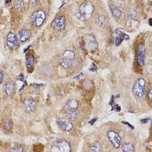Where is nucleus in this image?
Returning a JSON list of instances; mask_svg holds the SVG:
<instances>
[{"label":"nucleus","instance_id":"4468645a","mask_svg":"<svg viewBox=\"0 0 152 152\" xmlns=\"http://www.w3.org/2000/svg\"><path fill=\"white\" fill-rule=\"evenodd\" d=\"M4 92L7 96H12L13 94L15 93V90H16V85L15 83L13 81H9L8 83H6V84L4 85Z\"/></svg>","mask_w":152,"mask_h":152},{"label":"nucleus","instance_id":"c85d7f7f","mask_svg":"<svg viewBox=\"0 0 152 152\" xmlns=\"http://www.w3.org/2000/svg\"><path fill=\"white\" fill-rule=\"evenodd\" d=\"M18 79H19V80H21V81H23V74H21V75L19 76Z\"/></svg>","mask_w":152,"mask_h":152},{"label":"nucleus","instance_id":"dca6fc26","mask_svg":"<svg viewBox=\"0 0 152 152\" xmlns=\"http://www.w3.org/2000/svg\"><path fill=\"white\" fill-rule=\"evenodd\" d=\"M30 37H31L30 31H28L26 29H22L21 31H19V32H18V39L20 40V42H25Z\"/></svg>","mask_w":152,"mask_h":152},{"label":"nucleus","instance_id":"473e14b6","mask_svg":"<svg viewBox=\"0 0 152 152\" xmlns=\"http://www.w3.org/2000/svg\"><path fill=\"white\" fill-rule=\"evenodd\" d=\"M149 21H150V22H149V23H150V25H151V19H150Z\"/></svg>","mask_w":152,"mask_h":152},{"label":"nucleus","instance_id":"2eb2a0df","mask_svg":"<svg viewBox=\"0 0 152 152\" xmlns=\"http://www.w3.org/2000/svg\"><path fill=\"white\" fill-rule=\"evenodd\" d=\"M24 108H25V110L27 112H33L37 108V104L32 99L27 98L24 101Z\"/></svg>","mask_w":152,"mask_h":152},{"label":"nucleus","instance_id":"20e7f679","mask_svg":"<svg viewBox=\"0 0 152 152\" xmlns=\"http://www.w3.org/2000/svg\"><path fill=\"white\" fill-rule=\"evenodd\" d=\"M74 59H75V53L72 50H65L63 54V58L61 60V65L64 68V69H69L74 63Z\"/></svg>","mask_w":152,"mask_h":152},{"label":"nucleus","instance_id":"39448f33","mask_svg":"<svg viewBox=\"0 0 152 152\" xmlns=\"http://www.w3.org/2000/svg\"><path fill=\"white\" fill-rule=\"evenodd\" d=\"M145 80L143 78H138L133 87V93L137 97V98H142L145 95Z\"/></svg>","mask_w":152,"mask_h":152},{"label":"nucleus","instance_id":"f8f14e48","mask_svg":"<svg viewBox=\"0 0 152 152\" xmlns=\"http://www.w3.org/2000/svg\"><path fill=\"white\" fill-rule=\"evenodd\" d=\"M58 125L62 130L66 131V132L70 131L73 128L72 124L67 118H64V117H60V118L58 119Z\"/></svg>","mask_w":152,"mask_h":152},{"label":"nucleus","instance_id":"c756f323","mask_svg":"<svg viewBox=\"0 0 152 152\" xmlns=\"http://www.w3.org/2000/svg\"><path fill=\"white\" fill-rule=\"evenodd\" d=\"M83 73H81L80 75H78V76H77V77H75V79H79V78L81 77V76H83Z\"/></svg>","mask_w":152,"mask_h":152},{"label":"nucleus","instance_id":"9b49d317","mask_svg":"<svg viewBox=\"0 0 152 152\" xmlns=\"http://www.w3.org/2000/svg\"><path fill=\"white\" fill-rule=\"evenodd\" d=\"M137 63L140 66L144 65L145 64V57H146V49L143 45H140L137 49Z\"/></svg>","mask_w":152,"mask_h":152},{"label":"nucleus","instance_id":"a878e982","mask_svg":"<svg viewBox=\"0 0 152 152\" xmlns=\"http://www.w3.org/2000/svg\"><path fill=\"white\" fill-rule=\"evenodd\" d=\"M148 96H149V99H150V100H151V98H152V90H150V91H149Z\"/></svg>","mask_w":152,"mask_h":152},{"label":"nucleus","instance_id":"a211bd4d","mask_svg":"<svg viewBox=\"0 0 152 152\" xmlns=\"http://www.w3.org/2000/svg\"><path fill=\"white\" fill-rule=\"evenodd\" d=\"M96 23H97L99 26H105L106 24L108 23V21H107V18L104 16H99L96 19Z\"/></svg>","mask_w":152,"mask_h":152},{"label":"nucleus","instance_id":"b1692460","mask_svg":"<svg viewBox=\"0 0 152 152\" xmlns=\"http://www.w3.org/2000/svg\"><path fill=\"white\" fill-rule=\"evenodd\" d=\"M3 80H4V74H3L2 71H0V84L2 83Z\"/></svg>","mask_w":152,"mask_h":152},{"label":"nucleus","instance_id":"aec40b11","mask_svg":"<svg viewBox=\"0 0 152 152\" xmlns=\"http://www.w3.org/2000/svg\"><path fill=\"white\" fill-rule=\"evenodd\" d=\"M91 151L92 152H101L103 151V148L98 142H95L91 147Z\"/></svg>","mask_w":152,"mask_h":152},{"label":"nucleus","instance_id":"5701e85b","mask_svg":"<svg viewBox=\"0 0 152 152\" xmlns=\"http://www.w3.org/2000/svg\"><path fill=\"white\" fill-rule=\"evenodd\" d=\"M9 151L11 152H21L23 151V149L21 147V146H14L13 148H12Z\"/></svg>","mask_w":152,"mask_h":152},{"label":"nucleus","instance_id":"f03ea898","mask_svg":"<svg viewBox=\"0 0 152 152\" xmlns=\"http://www.w3.org/2000/svg\"><path fill=\"white\" fill-rule=\"evenodd\" d=\"M77 108H78V103L75 99H70L66 102L64 105V110L68 117L74 119L77 116Z\"/></svg>","mask_w":152,"mask_h":152},{"label":"nucleus","instance_id":"6ab92c4d","mask_svg":"<svg viewBox=\"0 0 152 152\" xmlns=\"http://www.w3.org/2000/svg\"><path fill=\"white\" fill-rule=\"evenodd\" d=\"M123 151L133 152L135 151V148L132 143H124L123 145Z\"/></svg>","mask_w":152,"mask_h":152},{"label":"nucleus","instance_id":"393cba45","mask_svg":"<svg viewBox=\"0 0 152 152\" xmlns=\"http://www.w3.org/2000/svg\"><path fill=\"white\" fill-rule=\"evenodd\" d=\"M122 123H123V124H127V125H128V126H129V128H131V129H134V127H133V126H132V125H131V124H129V123H127V122H124V121H123V122H122Z\"/></svg>","mask_w":152,"mask_h":152},{"label":"nucleus","instance_id":"2f4dec72","mask_svg":"<svg viewBox=\"0 0 152 152\" xmlns=\"http://www.w3.org/2000/svg\"><path fill=\"white\" fill-rule=\"evenodd\" d=\"M11 0H5V4H9Z\"/></svg>","mask_w":152,"mask_h":152},{"label":"nucleus","instance_id":"f3484780","mask_svg":"<svg viewBox=\"0 0 152 152\" xmlns=\"http://www.w3.org/2000/svg\"><path fill=\"white\" fill-rule=\"evenodd\" d=\"M110 12L112 13V16L116 18V19H119L122 16V12L121 10L118 8V7H116L114 5H110Z\"/></svg>","mask_w":152,"mask_h":152},{"label":"nucleus","instance_id":"cd10ccee","mask_svg":"<svg viewBox=\"0 0 152 152\" xmlns=\"http://www.w3.org/2000/svg\"><path fill=\"white\" fill-rule=\"evenodd\" d=\"M149 121V118H146V119H142L141 120V123L142 124H145V123H147Z\"/></svg>","mask_w":152,"mask_h":152},{"label":"nucleus","instance_id":"bb28decb","mask_svg":"<svg viewBox=\"0 0 152 152\" xmlns=\"http://www.w3.org/2000/svg\"><path fill=\"white\" fill-rule=\"evenodd\" d=\"M96 120H97V118H94L93 120H91V121H90V122H89V124H90L91 125H93L94 123H95V122H96Z\"/></svg>","mask_w":152,"mask_h":152},{"label":"nucleus","instance_id":"423d86ee","mask_svg":"<svg viewBox=\"0 0 152 152\" xmlns=\"http://www.w3.org/2000/svg\"><path fill=\"white\" fill-rule=\"evenodd\" d=\"M51 151H63V152H69L70 151V145L68 142L65 140L60 139V140L56 141L55 145L52 147Z\"/></svg>","mask_w":152,"mask_h":152},{"label":"nucleus","instance_id":"0eeeda50","mask_svg":"<svg viewBox=\"0 0 152 152\" xmlns=\"http://www.w3.org/2000/svg\"><path fill=\"white\" fill-rule=\"evenodd\" d=\"M107 136L110 142H111V144L113 145L115 149H118L121 147V137L116 131L110 130L107 132Z\"/></svg>","mask_w":152,"mask_h":152},{"label":"nucleus","instance_id":"ddd939ff","mask_svg":"<svg viewBox=\"0 0 152 152\" xmlns=\"http://www.w3.org/2000/svg\"><path fill=\"white\" fill-rule=\"evenodd\" d=\"M115 33H116V37H115V45L118 46L121 45V43L124 40V39H129V36L125 33H124L121 30L117 29L115 31Z\"/></svg>","mask_w":152,"mask_h":152},{"label":"nucleus","instance_id":"6e6552de","mask_svg":"<svg viewBox=\"0 0 152 152\" xmlns=\"http://www.w3.org/2000/svg\"><path fill=\"white\" fill-rule=\"evenodd\" d=\"M51 27L53 29H55L56 31H64V28H65V18L64 16L61 15V16H58L51 23Z\"/></svg>","mask_w":152,"mask_h":152},{"label":"nucleus","instance_id":"7ed1b4c3","mask_svg":"<svg viewBox=\"0 0 152 152\" xmlns=\"http://www.w3.org/2000/svg\"><path fill=\"white\" fill-rule=\"evenodd\" d=\"M45 19H46V13L42 10H38V11L34 12L31 17V24L35 27H40L43 23H45Z\"/></svg>","mask_w":152,"mask_h":152},{"label":"nucleus","instance_id":"4be33fe9","mask_svg":"<svg viewBox=\"0 0 152 152\" xmlns=\"http://www.w3.org/2000/svg\"><path fill=\"white\" fill-rule=\"evenodd\" d=\"M3 127H4V130H6L8 132L12 131V125H11L10 122H8V121H4L3 123Z\"/></svg>","mask_w":152,"mask_h":152},{"label":"nucleus","instance_id":"412c9836","mask_svg":"<svg viewBox=\"0 0 152 152\" xmlns=\"http://www.w3.org/2000/svg\"><path fill=\"white\" fill-rule=\"evenodd\" d=\"M34 64V58L32 55H30L29 57H27V60H26V66L28 69H31L33 67Z\"/></svg>","mask_w":152,"mask_h":152},{"label":"nucleus","instance_id":"1a4fd4ad","mask_svg":"<svg viewBox=\"0 0 152 152\" xmlns=\"http://www.w3.org/2000/svg\"><path fill=\"white\" fill-rule=\"evenodd\" d=\"M6 43L10 49H17L18 47V39L17 35L13 32H9L6 37Z\"/></svg>","mask_w":152,"mask_h":152},{"label":"nucleus","instance_id":"9d476101","mask_svg":"<svg viewBox=\"0 0 152 152\" xmlns=\"http://www.w3.org/2000/svg\"><path fill=\"white\" fill-rule=\"evenodd\" d=\"M85 45L86 48L90 51H95L97 50V42L93 35H88L85 37Z\"/></svg>","mask_w":152,"mask_h":152},{"label":"nucleus","instance_id":"f257e3e1","mask_svg":"<svg viewBox=\"0 0 152 152\" xmlns=\"http://www.w3.org/2000/svg\"><path fill=\"white\" fill-rule=\"evenodd\" d=\"M94 6L91 2L85 1L79 6L78 13L83 20H88L93 14Z\"/></svg>","mask_w":152,"mask_h":152},{"label":"nucleus","instance_id":"7c9ffc66","mask_svg":"<svg viewBox=\"0 0 152 152\" xmlns=\"http://www.w3.org/2000/svg\"><path fill=\"white\" fill-rule=\"evenodd\" d=\"M25 84H26V82H24V83H23V87L20 89V91H22V90H23V88H24V86H25Z\"/></svg>","mask_w":152,"mask_h":152}]
</instances>
